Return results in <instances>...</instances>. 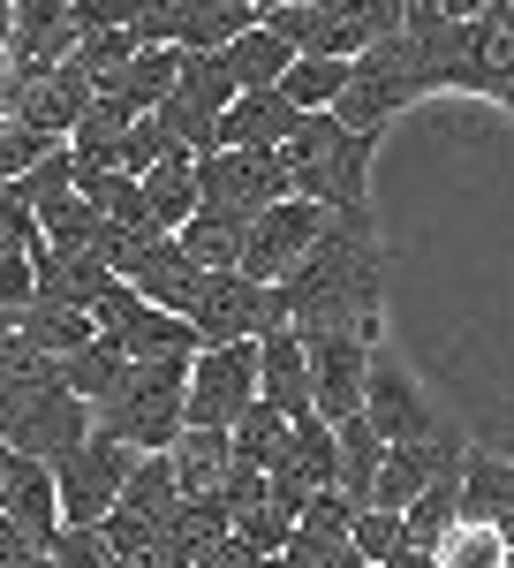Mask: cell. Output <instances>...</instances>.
Segmentation results:
<instances>
[{
	"label": "cell",
	"instance_id": "cell-1",
	"mask_svg": "<svg viewBox=\"0 0 514 568\" xmlns=\"http://www.w3.org/2000/svg\"><path fill=\"white\" fill-rule=\"evenodd\" d=\"M273 304L288 334H356L379 349L386 334V251L371 213H333L326 235L296 258L288 281H273Z\"/></svg>",
	"mask_w": 514,
	"mask_h": 568
},
{
	"label": "cell",
	"instance_id": "cell-2",
	"mask_svg": "<svg viewBox=\"0 0 514 568\" xmlns=\"http://www.w3.org/2000/svg\"><path fill=\"white\" fill-rule=\"evenodd\" d=\"M76 439H91V402H76L61 387L53 356L23 349L16 334H0V447H16L31 463H53Z\"/></svg>",
	"mask_w": 514,
	"mask_h": 568
},
{
	"label": "cell",
	"instance_id": "cell-3",
	"mask_svg": "<svg viewBox=\"0 0 514 568\" xmlns=\"http://www.w3.org/2000/svg\"><path fill=\"white\" fill-rule=\"evenodd\" d=\"M371 144L379 136L341 130L333 114H296V130L273 152H280L288 197H310L326 213H371Z\"/></svg>",
	"mask_w": 514,
	"mask_h": 568
},
{
	"label": "cell",
	"instance_id": "cell-4",
	"mask_svg": "<svg viewBox=\"0 0 514 568\" xmlns=\"http://www.w3.org/2000/svg\"><path fill=\"white\" fill-rule=\"evenodd\" d=\"M182 387H189V356H152V364H128V387L106 394L91 409V433L122 439L136 455H167L182 433Z\"/></svg>",
	"mask_w": 514,
	"mask_h": 568
},
{
	"label": "cell",
	"instance_id": "cell-5",
	"mask_svg": "<svg viewBox=\"0 0 514 568\" xmlns=\"http://www.w3.org/2000/svg\"><path fill=\"white\" fill-rule=\"evenodd\" d=\"M424 69H417V45L401 39V31H386V39H371L356 61H348V91L333 99V122L356 136H379L409 99H424Z\"/></svg>",
	"mask_w": 514,
	"mask_h": 568
},
{
	"label": "cell",
	"instance_id": "cell-6",
	"mask_svg": "<svg viewBox=\"0 0 514 568\" xmlns=\"http://www.w3.org/2000/svg\"><path fill=\"white\" fill-rule=\"evenodd\" d=\"M45 470H53L61 530H99L106 516H114V500H122L128 470H136V447H122V439H106V433H91V439H76L69 455H53Z\"/></svg>",
	"mask_w": 514,
	"mask_h": 568
},
{
	"label": "cell",
	"instance_id": "cell-7",
	"mask_svg": "<svg viewBox=\"0 0 514 568\" xmlns=\"http://www.w3.org/2000/svg\"><path fill=\"white\" fill-rule=\"evenodd\" d=\"M257 402V342H219L189 356V387H182V425L227 433Z\"/></svg>",
	"mask_w": 514,
	"mask_h": 568
},
{
	"label": "cell",
	"instance_id": "cell-8",
	"mask_svg": "<svg viewBox=\"0 0 514 568\" xmlns=\"http://www.w3.org/2000/svg\"><path fill=\"white\" fill-rule=\"evenodd\" d=\"M91 326H99V334H106L128 364H152V356H197L189 318L144 304V296H136V288H122V281H106V288L91 296Z\"/></svg>",
	"mask_w": 514,
	"mask_h": 568
},
{
	"label": "cell",
	"instance_id": "cell-9",
	"mask_svg": "<svg viewBox=\"0 0 514 568\" xmlns=\"http://www.w3.org/2000/svg\"><path fill=\"white\" fill-rule=\"evenodd\" d=\"M288 197V175H280V152L273 144H219L197 160V205L213 213H265Z\"/></svg>",
	"mask_w": 514,
	"mask_h": 568
},
{
	"label": "cell",
	"instance_id": "cell-10",
	"mask_svg": "<svg viewBox=\"0 0 514 568\" xmlns=\"http://www.w3.org/2000/svg\"><path fill=\"white\" fill-rule=\"evenodd\" d=\"M326 205H310V197H280V205H265V213H250V227H243V281H288L296 273V258L326 235Z\"/></svg>",
	"mask_w": 514,
	"mask_h": 568
},
{
	"label": "cell",
	"instance_id": "cell-11",
	"mask_svg": "<svg viewBox=\"0 0 514 568\" xmlns=\"http://www.w3.org/2000/svg\"><path fill=\"white\" fill-rule=\"evenodd\" d=\"M280 326V304L265 281H243V273H205L197 304H189V334L197 349H219V342H257Z\"/></svg>",
	"mask_w": 514,
	"mask_h": 568
},
{
	"label": "cell",
	"instance_id": "cell-12",
	"mask_svg": "<svg viewBox=\"0 0 514 568\" xmlns=\"http://www.w3.org/2000/svg\"><path fill=\"white\" fill-rule=\"evenodd\" d=\"M296 342H302V364H310V417H326V425L356 417L379 349L356 342V334H296Z\"/></svg>",
	"mask_w": 514,
	"mask_h": 568
},
{
	"label": "cell",
	"instance_id": "cell-13",
	"mask_svg": "<svg viewBox=\"0 0 514 568\" xmlns=\"http://www.w3.org/2000/svg\"><path fill=\"white\" fill-rule=\"evenodd\" d=\"M76 53V8L69 0H16L8 8V45H0V69L39 84L45 69H61Z\"/></svg>",
	"mask_w": 514,
	"mask_h": 568
},
{
	"label": "cell",
	"instance_id": "cell-14",
	"mask_svg": "<svg viewBox=\"0 0 514 568\" xmlns=\"http://www.w3.org/2000/svg\"><path fill=\"white\" fill-rule=\"evenodd\" d=\"M114 281H122V288H136L144 304H160V311H174V318H189L197 288H205V265H189V251H182L174 235H144V243H136V251L114 265Z\"/></svg>",
	"mask_w": 514,
	"mask_h": 568
},
{
	"label": "cell",
	"instance_id": "cell-15",
	"mask_svg": "<svg viewBox=\"0 0 514 568\" xmlns=\"http://www.w3.org/2000/svg\"><path fill=\"white\" fill-rule=\"evenodd\" d=\"M462 447H470V439H462V433H446V425H439L431 439L386 447V463H379V478H371V500H363V508H393V516H401V508H409V500H417V493H424L431 478L462 470Z\"/></svg>",
	"mask_w": 514,
	"mask_h": 568
},
{
	"label": "cell",
	"instance_id": "cell-16",
	"mask_svg": "<svg viewBox=\"0 0 514 568\" xmlns=\"http://www.w3.org/2000/svg\"><path fill=\"white\" fill-rule=\"evenodd\" d=\"M446 91H476V99H492V106L514 114V31H500L492 16H470L462 39H454V77H446Z\"/></svg>",
	"mask_w": 514,
	"mask_h": 568
},
{
	"label": "cell",
	"instance_id": "cell-17",
	"mask_svg": "<svg viewBox=\"0 0 514 568\" xmlns=\"http://www.w3.org/2000/svg\"><path fill=\"white\" fill-rule=\"evenodd\" d=\"M363 417H371V433L386 447H409V439H431L439 433V417H431V402L417 394V379L401 372V364H386L371 356V379H363Z\"/></svg>",
	"mask_w": 514,
	"mask_h": 568
},
{
	"label": "cell",
	"instance_id": "cell-18",
	"mask_svg": "<svg viewBox=\"0 0 514 568\" xmlns=\"http://www.w3.org/2000/svg\"><path fill=\"white\" fill-rule=\"evenodd\" d=\"M91 99H99V84H91V69H84V61L69 53L61 69H45L39 84L23 91V106H16V114H23V122H31L39 136H61V144H69V130L84 122V106H91Z\"/></svg>",
	"mask_w": 514,
	"mask_h": 568
},
{
	"label": "cell",
	"instance_id": "cell-19",
	"mask_svg": "<svg viewBox=\"0 0 514 568\" xmlns=\"http://www.w3.org/2000/svg\"><path fill=\"white\" fill-rule=\"evenodd\" d=\"M257 402H265V409H280L288 425L310 417V364H302V342L288 334V326L257 334Z\"/></svg>",
	"mask_w": 514,
	"mask_h": 568
},
{
	"label": "cell",
	"instance_id": "cell-20",
	"mask_svg": "<svg viewBox=\"0 0 514 568\" xmlns=\"http://www.w3.org/2000/svg\"><path fill=\"white\" fill-rule=\"evenodd\" d=\"M0 516L23 530L31 546H53V530H61V500H53V470L45 463H31V455H16L8 463V485H0Z\"/></svg>",
	"mask_w": 514,
	"mask_h": 568
},
{
	"label": "cell",
	"instance_id": "cell-21",
	"mask_svg": "<svg viewBox=\"0 0 514 568\" xmlns=\"http://www.w3.org/2000/svg\"><path fill=\"white\" fill-rule=\"evenodd\" d=\"M167 470H174V493H182V500H219V485L235 470V447H227V433L182 425L174 447H167Z\"/></svg>",
	"mask_w": 514,
	"mask_h": 568
},
{
	"label": "cell",
	"instance_id": "cell-22",
	"mask_svg": "<svg viewBox=\"0 0 514 568\" xmlns=\"http://www.w3.org/2000/svg\"><path fill=\"white\" fill-rule=\"evenodd\" d=\"M114 273L99 258H69V251H45L31 243V304H53V311H91V296L106 288Z\"/></svg>",
	"mask_w": 514,
	"mask_h": 568
},
{
	"label": "cell",
	"instance_id": "cell-23",
	"mask_svg": "<svg viewBox=\"0 0 514 568\" xmlns=\"http://www.w3.org/2000/svg\"><path fill=\"white\" fill-rule=\"evenodd\" d=\"M174 69H182V53H174V45H136V53H128L99 91H106V99H122L128 114H160V99L174 91Z\"/></svg>",
	"mask_w": 514,
	"mask_h": 568
},
{
	"label": "cell",
	"instance_id": "cell-24",
	"mask_svg": "<svg viewBox=\"0 0 514 568\" xmlns=\"http://www.w3.org/2000/svg\"><path fill=\"white\" fill-rule=\"evenodd\" d=\"M507 508H514V455L462 447V516L470 524H500Z\"/></svg>",
	"mask_w": 514,
	"mask_h": 568
},
{
	"label": "cell",
	"instance_id": "cell-25",
	"mask_svg": "<svg viewBox=\"0 0 514 568\" xmlns=\"http://www.w3.org/2000/svg\"><path fill=\"white\" fill-rule=\"evenodd\" d=\"M243 213H213V205H197V213L174 227V243L189 251V265H205V273H235L243 265Z\"/></svg>",
	"mask_w": 514,
	"mask_h": 568
},
{
	"label": "cell",
	"instance_id": "cell-26",
	"mask_svg": "<svg viewBox=\"0 0 514 568\" xmlns=\"http://www.w3.org/2000/svg\"><path fill=\"white\" fill-rule=\"evenodd\" d=\"M379 463H386V439L371 433V417H363V409H356V417H341V425H333V485H341L356 508L371 500Z\"/></svg>",
	"mask_w": 514,
	"mask_h": 568
},
{
	"label": "cell",
	"instance_id": "cell-27",
	"mask_svg": "<svg viewBox=\"0 0 514 568\" xmlns=\"http://www.w3.org/2000/svg\"><path fill=\"white\" fill-rule=\"evenodd\" d=\"M288 130H296V106L280 91H235L227 114H219V144H280Z\"/></svg>",
	"mask_w": 514,
	"mask_h": 568
},
{
	"label": "cell",
	"instance_id": "cell-28",
	"mask_svg": "<svg viewBox=\"0 0 514 568\" xmlns=\"http://www.w3.org/2000/svg\"><path fill=\"white\" fill-rule=\"evenodd\" d=\"M53 372H61V387L76 394V402H91V409H99L106 394H122V387H128V356L114 349L106 334H91L84 349H69L61 364H53Z\"/></svg>",
	"mask_w": 514,
	"mask_h": 568
},
{
	"label": "cell",
	"instance_id": "cell-29",
	"mask_svg": "<svg viewBox=\"0 0 514 568\" xmlns=\"http://www.w3.org/2000/svg\"><path fill=\"white\" fill-rule=\"evenodd\" d=\"M227 53V69H235V91H273L280 77H288V39L280 31H265V23H250V31H235V39L219 45Z\"/></svg>",
	"mask_w": 514,
	"mask_h": 568
},
{
	"label": "cell",
	"instance_id": "cell-30",
	"mask_svg": "<svg viewBox=\"0 0 514 568\" xmlns=\"http://www.w3.org/2000/svg\"><path fill=\"white\" fill-rule=\"evenodd\" d=\"M144 205H152V227H160V235H174L182 220L197 213V160H189L182 144L144 175Z\"/></svg>",
	"mask_w": 514,
	"mask_h": 568
},
{
	"label": "cell",
	"instance_id": "cell-31",
	"mask_svg": "<svg viewBox=\"0 0 514 568\" xmlns=\"http://www.w3.org/2000/svg\"><path fill=\"white\" fill-rule=\"evenodd\" d=\"M91 334H99V326H91V311L23 304V318H16V342H23V349H39V356H53V364H61L69 349H84Z\"/></svg>",
	"mask_w": 514,
	"mask_h": 568
},
{
	"label": "cell",
	"instance_id": "cell-32",
	"mask_svg": "<svg viewBox=\"0 0 514 568\" xmlns=\"http://www.w3.org/2000/svg\"><path fill=\"white\" fill-rule=\"evenodd\" d=\"M280 99L296 106V114H333V99L348 91V61H318V53H296L288 61V77H280Z\"/></svg>",
	"mask_w": 514,
	"mask_h": 568
},
{
	"label": "cell",
	"instance_id": "cell-33",
	"mask_svg": "<svg viewBox=\"0 0 514 568\" xmlns=\"http://www.w3.org/2000/svg\"><path fill=\"white\" fill-rule=\"evenodd\" d=\"M174 99L219 122L227 99H235V69H227V53H182V69H174Z\"/></svg>",
	"mask_w": 514,
	"mask_h": 568
},
{
	"label": "cell",
	"instance_id": "cell-34",
	"mask_svg": "<svg viewBox=\"0 0 514 568\" xmlns=\"http://www.w3.org/2000/svg\"><path fill=\"white\" fill-rule=\"evenodd\" d=\"M227 447H235V463L273 470V463H280V447H288V417H280V409H265V402H250V409L227 425Z\"/></svg>",
	"mask_w": 514,
	"mask_h": 568
},
{
	"label": "cell",
	"instance_id": "cell-35",
	"mask_svg": "<svg viewBox=\"0 0 514 568\" xmlns=\"http://www.w3.org/2000/svg\"><path fill=\"white\" fill-rule=\"evenodd\" d=\"M174 470H167V455H136V470H128L122 485V500L114 508H128V516H152V524H167L174 530Z\"/></svg>",
	"mask_w": 514,
	"mask_h": 568
},
{
	"label": "cell",
	"instance_id": "cell-36",
	"mask_svg": "<svg viewBox=\"0 0 514 568\" xmlns=\"http://www.w3.org/2000/svg\"><path fill=\"white\" fill-rule=\"evenodd\" d=\"M507 561V538H500V524H462L439 538V554H431V568H500Z\"/></svg>",
	"mask_w": 514,
	"mask_h": 568
},
{
	"label": "cell",
	"instance_id": "cell-37",
	"mask_svg": "<svg viewBox=\"0 0 514 568\" xmlns=\"http://www.w3.org/2000/svg\"><path fill=\"white\" fill-rule=\"evenodd\" d=\"M8 190H16V197L31 205V220H39L45 205H61V197H76V152H69V144H61V152H45L39 168H23V175L8 182Z\"/></svg>",
	"mask_w": 514,
	"mask_h": 568
},
{
	"label": "cell",
	"instance_id": "cell-38",
	"mask_svg": "<svg viewBox=\"0 0 514 568\" xmlns=\"http://www.w3.org/2000/svg\"><path fill=\"white\" fill-rule=\"evenodd\" d=\"M348 546H356V561H363V568H393V554L409 546V530H401V516H393V508H356Z\"/></svg>",
	"mask_w": 514,
	"mask_h": 568
},
{
	"label": "cell",
	"instance_id": "cell-39",
	"mask_svg": "<svg viewBox=\"0 0 514 568\" xmlns=\"http://www.w3.org/2000/svg\"><path fill=\"white\" fill-rule=\"evenodd\" d=\"M227 530H235L250 554H280V546L296 538V516H288L280 500H250V508H235V516H227Z\"/></svg>",
	"mask_w": 514,
	"mask_h": 568
},
{
	"label": "cell",
	"instance_id": "cell-40",
	"mask_svg": "<svg viewBox=\"0 0 514 568\" xmlns=\"http://www.w3.org/2000/svg\"><path fill=\"white\" fill-rule=\"evenodd\" d=\"M174 144H167V130L144 114V122H128V136H122V152H114V175H128V182H144L160 160H167Z\"/></svg>",
	"mask_w": 514,
	"mask_h": 568
},
{
	"label": "cell",
	"instance_id": "cell-41",
	"mask_svg": "<svg viewBox=\"0 0 514 568\" xmlns=\"http://www.w3.org/2000/svg\"><path fill=\"white\" fill-rule=\"evenodd\" d=\"M348 524H356V500H348L341 485L310 493V500L296 508V530H310V538H348Z\"/></svg>",
	"mask_w": 514,
	"mask_h": 568
},
{
	"label": "cell",
	"instance_id": "cell-42",
	"mask_svg": "<svg viewBox=\"0 0 514 568\" xmlns=\"http://www.w3.org/2000/svg\"><path fill=\"white\" fill-rule=\"evenodd\" d=\"M280 561L288 568H363L348 538H310V530H296V538L280 546Z\"/></svg>",
	"mask_w": 514,
	"mask_h": 568
},
{
	"label": "cell",
	"instance_id": "cell-43",
	"mask_svg": "<svg viewBox=\"0 0 514 568\" xmlns=\"http://www.w3.org/2000/svg\"><path fill=\"white\" fill-rule=\"evenodd\" d=\"M31 243H39V220H31V205L0 182V258H31Z\"/></svg>",
	"mask_w": 514,
	"mask_h": 568
},
{
	"label": "cell",
	"instance_id": "cell-44",
	"mask_svg": "<svg viewBox=\"0 0 514 568\" xmlns=\"http://www.w3.org/2000/svg\"><path fill=\"white\" fill-rule=\"evenodd\" d=\"M45 561H53V568H114V554H106L99 530H53Z\"/></svg>",
	"mask_w": 514,
	"mask_h": 568
},
{
	"label": "cell",
	"instance_id": "cell-45",
	"mask_svg": "<svg viewBox=\"0 0 514 568\" xmlns=\"http://www.w3.org/2000/svg\"><path fill=\"white\" fill-rule=\"evenodd\" d=\"M257 561H265V554H250L235 530H219V538H213V546H205V554H197L189 568H257Z\"/></svg>",
	"mask_w": 514,
	"mask_h": 568
},
{
	"label": "cell",
	"instance_id": "cell-46",
	"mask_svg": "<svg viewBox=\"0 0 514 568\" xmlns=\"http://www.w3.org/2000/svg\"><path fill=\"white\" fill-rule=\"evenodd\" d=\"M23 554H39V546H31L23 530H16V524H8V516H0V568H16V561H23Z\"/></svg>",
	"mask_w": 514,
	"mask_h": 568
},
{
	"label": "cell",
	"instance_id": "cell-47",
	"mask_svg": "<svg viewBox=\"0 0 514 568\" xmlns=\"http://www.w3.org/2000/svg\"><path fill=\"white\" fill-rule=\"evenodd\" d=\"M296 8H318V16H341V23H363V0H296ZM371 31V23H363Z\"/></svg>",
	"mask_w": 514,
	"mask_h": 568
},
{
	"label": "cell",
	"instance_id": "cell-48",
	"mask_svg": "<svg viewBox=\"0 0 514 568\" xmlns=\"http://www.w3.org/2000/svg\"><path fill=\"white\" fill-rule=\"evenodd\" d=\"M431 8H439V16H454V23H470V16H484L492 0H431Z\"/></svg>",
	"mask_w": 514,
	"mask_h": 568
},
{
	"label": "cell",
	"instance_id": "cell-49",
	"mask_svg": "<svg viewBox=\"0 0 514 568\" xmlns=\"http://www.w3.org/2000/svg\"><path fill=\"white\" fill-rule=\"evenodd\" d=\"M235 8H250V16H265V8H288V0H235Z\"/></svg>",
	"mask_w": 514,
	"mask_h": 568
},
{
	"label": "cell",
	"instance_id": "cell-50",
	"mask_svg": "<svg viewBox=\"0 0 514 568\" xmlns=\"http://www.w3.org/2000/svg\"><path fill=\"white\" fill-rule=\"evenodd\" d=\"M500 538H507V546H514V508H507V516H500Z\"/></svg>",
	"mask_w": 514,
	"mask_h": 568
},
{
	"label": "cell",
	"instance_id": "cell-51",
	"mask_svg": "<svg viewBox=\"0 0 514 568\" xmlns=\"http://www.w3.org/2000/svg\"><path fill=\"white\" fill-rule=\"evenodd\" d=\"M8 463H16V447H0V485H8Z\"/></svg>",
	"mask_w": 514,
	"mask_h": 568
},
{
	"label": "cell",
	"instance_id": "cell-52",
	"mask_svg": "<svg viewBox=\"0 0 514 568\" xmlns=\"http://www.w3.org/2000/svg\"><path fill=\"white\" fill-rule=\"evenodd\" d=\"M257 568H288V561H280V554H265V561H257Z\"/></svg>",
	"mask_w": 514,
	"mask_h": 568
},
{
	"label": "cell",
	"instance_id": "cell-53",
	"mask_svg": "<svg viewBox=\"0 0 514 568\" xmlns=\"http://www.w3.org/2000/svg\"><path fill=\"white\" fill-rule=\"evenodd\" d=\"M500 568H514V546H507V561H500Z\"/></svg>",
	"mask_w": 514,
	"mask_h": 568
},
{
	"label": "cell",
	"instance_id": "cell-54",
	"mask_svg": "<svg viewBox=\"0 0 514 568\" xmlns=\"http://www.w3.org/2000/svg\"><path fill=\"white\" fill-rule=\"evenodd\" d=\"M114 568H136V561H114Z\"/></svg>",
	"mask_w": 514,
	"mask_h": 568
},
{
	"label": "cell",
	"instance_id": "cell-55",
	"mask_svg": "<svg viewBox=\"0 0 514 568\" xmlns=\"http://www.w3.org/2000/svg\"><path fill=\"white\" fill-rule=\"evenodd\" d=\"M69 8H76V0H69Z\"/></svg>",
	"mask_w": 514,
	"mask_h": 568
}]
</instances>
